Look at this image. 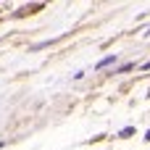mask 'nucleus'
Returning a JSON list of instances; mask_svg holds the SVG:
<instances>
[{
  "label": "nucleus",
  "mask_w": 150,
  "mask_h": 150,
  "mask_svg": "<svg viewBox=\"0 0 150 150\" xmlns=\"http://www.w3.org/2000/svg\"><path fill=\"white\" fill-rule=\"evenodd\" d=\"M111 63H116V53H111V55H105L103 61H98L95 69H105V66H111Z\"/></svg>",
  "instance_id": "f257e3e1"
},
{
  "label": "nucleus",
  "mask_w": 150,
  "mask_h": 150,
  "mask_svg": "<svg viewBox=\"0 0 150 150\" xmlns=\"http://www.w3.org/2000/svg\"><path fill=\"white\" fill-rule=\"evenodd\" d=\"M129 69H134V63H124V66H119L113 74H124V71H129Z\"/></svg>",
  "instance_id": "f03ea898"
},
{
  "label": "nucleus",
  "mask_w": 150,
  "mask_h": 150,
  "mask_svg": "<svg viewBox=\"0 0 150 150\" xmlns=\"http://www.w3.org/2000/svg\"><path fill=\"white\" fill-rule=\"evenodd\" d=\"M132 132H134V127H127V129H121V132H119V137H129Z\"/></svg>",
  "instance_id": "7ed1b4c3"
},
{
  "label": "nucleus",
  "mask_w": 150,
  "mask_h": 150,
  "mask_svg": "<svg viewBox=\"0 0 150 150\" xmlns=\"http://www.w3.org/2000/svg\"><path fill=\"white\" fill-rule=\"evenodd\" d=\"M145 142H150V129H148V134H145Z\"/></svg>",
  "instance_id": "20e7f679"
},
{
  "label": "nucleus",
  "mask_w": 150,
  "mask_h": 150,
  "mask_svg": "<svg viewBox=\"0 0 150 150\" xmlns=\"http://www.w3.org/2000/svg\"><path fill=\"white\" fill-rule=\"evenodd\" d=\"M148 98H150V90H148Z\"/></svg>",
  "instance_id": "39448f33"
},
{
  "label": "nucleus",
  "mask_w": 150,
  "mask_h": 150,
  "mask_svg": "<svg viewBox=\"0 0 150 150\" xmlns=\"http://www.w3.org/2000/svg\"><path fill=\"white\" fill-rule=\"evenodd\" d=\"M148 34H150V29H148Z\"/></svg>",
  "instance_id": "423d86ee"
}]
</instances>
